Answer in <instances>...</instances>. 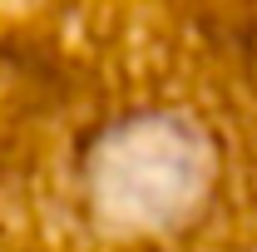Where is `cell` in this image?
<instances>
[{"label": "cell", "instance_id": "1", "mask_svg": "<svg viewBox=\"0 0 257 252\" xmlns=\"http://www.w3.org/2000/svg\"><path fill=\"white\" fill-rule=\"evenodd\" d=\"M227 188V134L188 104L109 119L84 149V193L124 237H178Z\"/></svg>", "mask_w": 257, "mask_h": 252}]
</instances>
